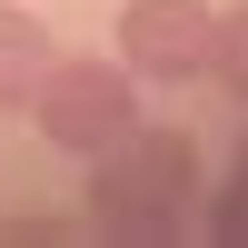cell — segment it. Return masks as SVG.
Wrapping results in <instances>:
<instances>
[{
    "mask_svg": "<svg viewBox=\"0 0 248 248\" xmlns=\"http://www.w3.org/2000/svg\"><path fill=\"white\" fill-rule=\"evenodd\" d=\"M50 60H60L50 30H40L20 0H0V109H30V90L50 79Z\"/></svg>",
    "mask_w": 248,
    "mask_h": 248,
    "instance_id": "cell-4",
    "label": "cell"
},
{
    "mask_svg": "<svg viewBox=\"0 0 248 248\" xmlns=\"http://www.w3.org/2000/svg\"><path fill=\"white\" fill-rule=\"evenodd\" d=\"M218 10L209 0H119V60L139 79H209Z\"/></svg>",
    "mask_w": 248,
    "mask_h": 248,
    "instance_id": "cell-3",
    "label": "cell"
},
{
    "mask_svg": "<svg viewBox=\"0 0 248 248\" xmlns=\"http://www.w3.org/2000/svg\"><path fill=\"white\" fill-rule=\"evenodd\" d=\"M199 209V139L179 119H129L90 159V218L109 238H169Z\"/></svg>",
    "mask_w": 248,
    "mask_h": 248,
    "instance_id": "cell-1",
    "label": "cell"
},
{
    "mask_svg": "<svg viewBox=\"0 0 248 248\" xmlns=\"http://www.w3.org/2000/svg\"><path fill=\"white\" fill-rule=\"evenodd\" d=\"M139 119V70L129 60H50V79L30 90V129L70 159H99Z\"/></svg>",
    "mask_w": 248,
    "mask_h": 248,
    "instance_id": "cell-2",
    "label": "cell"
},
{
    "mask_svg": "<svg viewBox=\"0 0 248 248\" xmlns=\"http://www.w3.org/2000/svg\"><path fill=\"white\" fill-rule=\"evenodd\" d=\"M209 229H218V238H248V139H238V169H229V189L209 199Z\"/></svg>",
    "mask_w": 248,
    "mask_h": 248,
    "instance_id": "cell-6",
    "label": "cell"
},
{
    "mask_svg": "<svg viewBox=\"0 0 248 248\" xmlns=\"http://www.w3.org/2000/svg\"><path fill=\"white\" fill-rule=\"evenodd\" d=\"M209 90H229L248 109V0L238 10H218V40H209Z\"/></svg>",
    "mask_w": 248,
    "mask_h": 248,
    "instance_id": "cell-5",
    "label": "cell"
}]
</instances>
